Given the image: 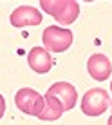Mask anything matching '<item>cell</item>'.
<instances>
[{
    "instance_id": "cell-1",
    "label": "cell",
    "mask_w": 112,
    "mask_h": 125,
    "mask_svg": "<svg viewBox=\"0 0 112 125\" xmlns=\"http://www.w3.org/2000/svg\"><path fill=\"white\" fill-rule=\"evenodd\" d=\"M40 6L58 24H72L80 15V6L74 0H42Z\"/></svg>"
},
{
    "instance_id": "cell-2",
    "label": "cell",
    "mask_w": 112,
    "mask_h": 125,
    "mask_svg": "<svg viewBox=\"0 0 112 125\" xmlns=\"http://www.w3.org/2000/svg\"><path fill=\"white\" fill-rule=\"evenodd\" d=\"M15 103L24 114H31V116H40L45 111V98L40 93H36L34 89H20L15 96Z\"/></svg>"
},
{
    "instance_id": "cell-3",
    "label": "cell",
    "mask_w": 112,
    "mask_h": 125,
    "mask_svg": "<svg viewBox=\"0 0 112 125\" xmlns=\"http://www.w3.org/2000/svg\"><path fill=\"white\" fill-rule=\"evenodd\" d=\"M72 40H74V36H72L71 29L51 25V27H45V31H44V45L51 53H63V51H67L71 47Z\"/></svg>"
},
{
    "instance_id": "cell-4",
    "label": "cell",
    "mask_w": 112,
    "mask_h": 125,
    "mask_svg": "<svg viewBox=\"0 0 112 125\" xmlns=\"http://www.w3.org/2000/svg\"><path fill=\"white\" fill-rule=\"evenodd\" d=\"M109 94L103 89H90L85 93L83 100H81V111L87 116H100L109 109Z\"/></svg>"
},
{
    "instance_id": "cell-5",
    "label": "cell",
    "mask_w": 112,
    "mask_h": 125,
    "mask_svg": "<svg viewBox=\"0 0 112 125\" xmlns=\"http://www.w3.org/2000/svg\"><path fill=\"white\" fill-rule=\"evenodd\" d=\"M45 94H49L51 98H54V100L63 107V111H71L72 107L76 105V98H78L74 85L67 83V82H56V83H53L47 89Z\"/></svg>"
},
{
    "instance_id": "cell-6",
    "label": "cell",
    "mask_w": 112,
    "mask_h": 125,
    "mask_svg": "<svg viewBox=\"0 0 112 125\" xmlns=\"http://www.w3.org/2000/svg\"><path fill=\"white\" fill-rule=\"evenodd\" d=\"M9 22L13 27H25V25H38L42 24V13L33 6H20L11 13Z\"/></svg>"
},
{
    "instance_id": "cell-7",
    "label": "cell",
    "mask_w": 112,
    "mask_h": 125,
    "mask_svg": "<svg viewBox=\"0 0 112 125\" xmlns=\"http://www.w3.org/2000/svg\"><path fill=\"white\" fill-rule=\"evenodd\" d=\"M87 71L89 74L92 76L94 80L98 82H103L110 76L112 73V65H110V60L101 53H96L92 54L89 60H87Z\"/></svg>"
},
{
    "instance_id": "cell-8",
    "label": "cell",
    "mask_w": 112,
    "mask_h": 125,
    "mask_svg": "<svg viewBox=\"0 0 112 125\" xmlns=\"http://www.w3.org/2000/svg\"><path fill=\"white\" fill-rule=\"evenodd\" d=\"M27 62H29V65H31V69L34 73H38V74H45V73H49L51 67H53L51 54L47 53L45 49H42V47H33V49L29 51Z\"/></svg>"
},
{
    "instance_id": "cell-9",
    "label": "cell",
    "mask_w": 112,
    "mask_h": 125,
    "mask_svg": "<svg viewBox=\"0 0 112 125\" xmlns=\"http://www.w3.org/2000/svg\"><path fill=\"white\" fill-rule=\"evenodd\" d=\"M45 111L42 113L38 118L40 120H45V122H53V120H58L60 116L63 113V107L60 105L58 102L54 100V98H51L49 94H45Z\"/></svg>"
},
{
    "instance_id": "cell-10",
    "label": "cell",
    "mask_w": 112,
    "mask_h": 125,
    "mask_svg": "<svg viewBox=\"0 0 112 125\" xmlns=\"http://www.w3.org/2000/svg\"><path fill=\"white\" fill-rule=\"evenodd\" d=\"M4 111H6V100H4V96L0 94V118L4 116Z\"/></svg>"
},
{
    "instance_id": "cell-11",
    "label": "cell",
    "mask_w": 112,
    "mask_h": 125,
    "mask_svg": "<svg viewBox=\"0 0 112 125\" xmlns=\"http://www.w3.org/2000/svg\"><path fill=\"white\" fill-rule=\"evenodd\" d=\"M107 125H112V116H110V118H109V123H107Z\"/></svg>"
},
{
    "instance_id": "cell-12",
    "label": "cell",
    "mask_w": 112,
    "mask_h": 125,
    "mask_svg": "<svg viewBox=\"0 0 112 125\" xmlns=\"http://www.w3.org/2000/svg\"><path fill=\"white\" fill-rule=\"evenodd\" d=\"M110 89H112V83H110Z\"/></svg>"
}]
</instances>
